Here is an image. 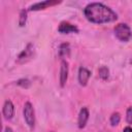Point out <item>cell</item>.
<instances>
[{
  "instance_id": "cell-1",
  "label": "cell",
  "mask_w": 132,
  "mask_h": 132,
  "mask_svg": "<svg viewBox=\"0 0 132 132\" xmlns=\"http://www.w3.org/2000/svg\"><path fill=\"white\" fill-rule=\"evenodd\" d=\"M84 14L89 22L94 24L110 23L118 19V14L110 7L100 2L89 3L84 8Z\"/></svg>"
},
{
  "instance_id": "cell-2",
  "label": "cell",
  "mask_w": 132,
  "mask_h": 132,
  "mask_svg": "<svg viewBox=\"0 0 132 132\" xmlns=\"http://www.w3.org/2000/svg\"><path fill=\"white\" fill-rule=\"evenodd\" d=\"M113 31H114L116 37H117L120 41H123V42L129 41V39H130L131 36H132V31H131L130 27H129L127 24H125V23H120V24H118V25L114 27Z\"/></svg>"
},
{
  "instance_id": "cell-3",
  "label": "cell",
  "mask_w": 132,
  "mask_h": 132,
  "mask_svg": "<svg viewBox=\"0 0 132 132\" xmlns=\"http://www.w3.org/2000/svg\"><path fill=\"white\" fill-rule=\"evenodd\" d=\"M23 113H24V119L26 121V124L31 129H33L34 126H35V112H34L33 105L30 102H26L25 103Z\"/></svg>"
},
{
  "instance_id": "cell-4",
  "label": "cell",
  "mask_w": 132,
  "mask_h": 132,
  "mask_svg": "<svg viewBox=\"0 0 132 132\" xmlns=\"http://www.w3.org/2000/svg\"><path fill=\"white\" fill-rule=\"evenodd\" d=\"M35 55V47L32 43H28L27 46L22 51V53L18 57V63L19 64H24L28 61H30Z\"/></svg>"
},
{
  "instance_id": "cell-5",
  "label": "cell",
  "mask_w": 132,
  "mask_h": 132,
  "mask_svg": "<svg viewBox=\"0 0 132 132\" xmlns=\"http://www.w3.org/2000/svg\"><path fill=\"white\" fill-rule=\"evenodd\" d=\"M58 32L62 34H70V33H77L78 28L75 25H72L67 22H62L58 27Z\"/></svg>"
},
{
  "instance_id": "cell-6",
  "label": "cell",
  "mask_w": 132,
  "mask_h": 132,
  "mask_svg": "<svg viewBox=\"0 0 132 132\" xmlns=\"http://www.w3.org/2000/svg\"><path fill=\"white\" fill-rule=\"evenodd\" d=\"M60 3V1H51V0H45V1H41V2H36L34 4H32L29 7V10H41V9H45L48 6L52 5H56Z\"/></svg>"
},
{
  "instance_id": "cell-7",
  "label": "cell",
  "mask_w": 132,
  "mask_h": 132,
  "mask_svg": "<svg viewBox=\"0 0 132 132\" xmlns=\"http://www.w3.org/2000/svg\"><path fill=\"white\" fill-rule=\"evenodd\" d=\"M68 63L65 60H62L61 62V68H60V86L64 87L67 78H68Z\"/></svg>"
},
{
  "instance_id": "cell-8",
  "label": "cell",
  "mask_w": 132,
  "mask_h": 132,
  "mask_svg": "<svg viewBox=\"0 0 132 132\" xmlns=\"http://www.w3.org/2000/svg\"><path fill=\"white\" fill-rule=\"evenodd\" d=\"M90 76H91V71L88 70L87 68L80 67L78 69V76L77 77H78V82H79L80 86H82V87L87 86Z\"/></svg>"
},
{
  "instance_id": "cell-9",
  "label": "cell",
  "mask_w": 132,
  "mask_h": 132,
  "mask_svg": "<svg viewBox=\"0 0 132 132\" xmlns=\"http://www.w3.org/2000/svg\"><path fill=\"white\" fill-rule=\"evenodd\" d=\"M89 120V110L87 107H82L79 110L78 113V119H77V126L79 129H82L86 127L87 122Z\"/></svg>"
},
{
  "instance_id": "cell-10",
  "label": "cell",
  "mask_w": 132,
  "mask_h": 132,
  "mask_svg": "<svg viewBox=\"0 0 132 132\" xmlns=\"http://www.w3.org/2000/svg\"><path fill=\"white\" fill-rule=\"evenodd\" d=\"M3 116L6 120H10L12 119L13 114H14V106L12 104V102L10 100H6L4 102V105H3Z\"/></svg>"
},
{
  "instance_id": "cell-11",
  "label": "cell",
  "mask_w": 132,
  "mask_h": 132,
  "mask_svg": "<svg viewBox=\"0 0 132 132\" xmlns=\"http://www.w3.org/2000/svg\"><path fill=\"white\" fill-rule=\"evenodd\" d=\"M70 54V46L68 43H62L59 47V56L61 58L68 57Z\"/></svg>"
},
{
  "instance_id": "cell-12",
  "label": "cell",
  "mask_w": 132,
  "mask_h": 132,
  "mask_svg": "<svg viewBox=\"0 0 132 132\" xmlns=\"http://www.w3.org/2000/svg\"><path fill=\"white\" fill-rule=\"evenodd\" d=\"M98 73H99V77L101 79H103V80L107 79L108 76H109V70H108V68L106 66H101L99 68V70H98Z\"/></svg>"
},
{
  "instance_id": "cell-13",
  "label": "cell",
  "mask_w": 132,
  "mask_h": 132,
  "mask_svg": "<svg viewBox=\"0 0 132 132\" xmlns=\"http://www.w3.org/2000/svg\"><path fill=\"white\" fill-rule=\"evenodd\" d=\"M120 121H121V116H120L119 112H113V113L110 116L109 122H110V125H111V126H117V125H119Z\"/></svg>"
},
{
  "instance_id": "cell-14",
  "label": "cell",
  "mask_w": 132,
  "mask_h": 132,
  "mask_svg": "<svg viewBox=\"0 0 132 132\" xmlns=\"http://www.w3.org/2000/svg\"><path fill=\"white\" fill-rule=\"evenodd\" d=\"M27 22V10L26 9H22L20 12V19H19V25L21 27L25 26Z\"/></svg>"
},
{
  "instance_id": "cell-15",
  "label": "cell",
  "mask_w": 132,
  "mask_h": 132,
  "mask_svg": "<svg viewBox=\"0 0 132 132\" xmlns=\"http://www.w3.org/2000/svg\"><path fill=\"white\" fill-rule=\"evenodd\" d=\"M16 85H19V86H20V87H22V88L27 89V88H29V87H30L31 82H30V80H29V79H27V78H22V79H19V80L16 81Z\"/></svg>"
},
{
  "instance_id": "cell-16",
  "label": "cell",
  "mask_w": 132,
  "mask_h": 132,
  "mask_svg": "<svg viewBox=\"0 0 132 132\" xmlns=\"http://www.w3.org/2000/svg\"><path fill=\"white\" fill-rule=\"evenodd\" d=\"M126 121L128 124H132V106L128 107L127 111H126Z\"/></svg>"
},
{
  "instance_id": "cell-17",
  "label": "cell",
  "mask_w": 132,
  "mask_h": 132,
  "mask_svg": "<svg viewBox=\"0 0 132 132\" xmlns=\"http://www.w3.org/2000/svg\"><path fill=\"white\" fill-rule=\"evenodd\" d=\"M123 132H132V128L131 127H125Z\"/></svg>"
},
{
  "instance_id": "cell-18",
  "label": "cell",
  "mask_w": 132,
  "mask_h": 132,
  "mask_svg": "<svg viewBox=\"0 0 132 132\" xmlns=\"http://www.w3.org/2000/svg\"><path fill=\"white\" fill-rule=\"evenodd\" d=\"M4 132H13V131H12V129L10 127H6L5 130H4Z\"/></svg>"
},
{
  "instance_id": "cell-19",
  "label": "cell",
  "mask_w": 132,
  "mask_h": 132,
  "mask_svg": "<svg viewBox=\"0 0 132 132\" xmlns=\"http://www.w3.org/2000/svg\"><path fill=\"white\" fill-rule=\"evenodd\" d=\"M131 63H132V60H131Z\"/></svg>"
}]
</instances>
